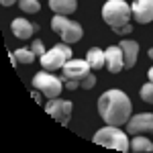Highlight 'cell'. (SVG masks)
I'll list each match as a JSON object with an SVG mask.
<instances>
[{"label": "cell", "instance_id": "cell-1", "mask_svg": "<svg viewBox=\"0 0 153 153\" xmlns=\"http://www.w3.org/2000/svg\"><path fill=\"white\" fill-rule=\"evenodd\" d=\"M133 112V106L131 100L125 92H120L117 88L112 90H106L104 94L98 98V114L102 117L106 125H112V127H123L127 125Z\"/></svg>", "mask_w": 153, "mask_h": 153}, {"label": "cell", "instance_id": "cell-2", "mask_svg": "<svg viewBox=\"0 0 153 153\" xmlns=\"http://www.w3.org/2000/svg\"><path fill=\"white\" fill-rule=\"evenodd\" d=\"M94 143L96 145H102L108 149H117V151H131V143L129 137L125 131H120V127H112V125H106L100 131H96L94 135Z\"/></svg>", "mask_w": 153, "mask_h": 153}, {"label": "cell", "instance_id": "cell-3", "mask_svg": "<svg viewBox=\"0 0 153 153\" xmlns=\"http://www.w3.org/2000/svg\"><path fill=\"white\" fill-rule=\"evenodd\" d=\"M90 63L86 59H68L65 65L61 68V82L65 90H76L82 86V80L90 74Z\"/></svg>", "mask_w": 153, "mask_h": 153}, {"label": "cell", "instance_id": "cell-4", "mask_svg": "<svg viewBox=\"0 0 153 153\" xmlns=\"http://www.w3.org/2000/svg\"><path fill=\"white\" fill-rule=\"evenodd\" d=\"M102 19L104 23L114 29V27H123V25H129L133 19V10L125 0H108L104 6H102Z\"/></svg>", "mask_w": 153, "mask_h": 153}, {"label": "cell", "instance_id": "cell-5", "mask_svg": "<svg viewBox=\"0 0 153 153\" xmlns=\"http://www.w3.org/2000/svg\"><path fill=\"white\" fill-rule=\"evenodd\" d=\"M51 29H53V33H57L61 37V41L63 43H78L84 35V29L80 23H76V21H70L65 14H55L53 19H51Z\"/></svg>", "mask_w": 153, "mask_h": 153}, {"label": "cell", "instance_id": "cell-6", "mask_svg": "<svg viewBox=\"0 0 153 153\" xmlns=\"http://www.w3.org/2000/svg\"><path fill=\"white\" fill-rule=\"evenodd\" d=\"M33 86H35V90H39L41 94H45L47 98H59L61 90H63L61 78H55V76H53L51 71H47V70L35 74Z\"/></svg>", "mask_w": 153, "mask_h": 153}, {"label": "cell", "instance_id": "cell-7", "mask_svg": "<svg viewBox=\"0 0 153 153\" xmlns=\"http://www.w3.org/2000/svg\"><path fill=\"white\" fill-rule=\"evenodd\" d=\"M68 59H74L70 45L68 43H59V45L49 49L47 53L41 57V65H43V70H47V71H55V70H61Z\"/></svg>", "mask_w": 153, "mask_h": 153}, {"label": "cell", "instance_id": "cell-8", "mask_svg": "<svg viewBox=\"0 0 153 153\" xmlns=\"http://www.w3.org/2000/svg\"><path fill=\"white\" fill-rule=\"evenodd\" d=\"M49 117H53L59 125H68L71 118V110H74V104L70 100H61V98H51L45 106Z\"/></svg>", "mask_w": 153, "mask_h": 153}, {"label": "cell", "instance_id": "cell-9", "mask_svg": "<svg viewBox=\"0 0 153 153\" xmlns=\"http://www.w3.org/2000/svg\"><path fill=\"white\" fill-rule=\"evenodd\" d=\"M151 131H153V112L135 114L127 123V133H131V135H141V133H151Z\"/></svg>", "mask_w": 153, "mask_h": 153}, {"label": "cell", "instance_id": "cell-10", "mask_svg": "<svg viewBox=\"0 0 153 153\" xmlns=\"http://www.w3.org/2000/svg\"><path fill=\"white\" fill-rule=\"evenodd\" d=\"M104 61H106V70L110 74H118L120 70H125L123 49L118 45H110L108 49H104Z\"/></svg>", "mask_w": 153, "mask_h": 153}, {"label": "cell", "instance_id": "cell-11", "mask_svg": "<svg viewBox=\"0 0 153 153\" xmlns=\"http://www.w3.org/2000/svg\"><path fill=\"white\" fill-rule=\"evenodd\" d=\"M133 19L139 25H147L153 21V0H135L133 6Z\"/></svg>", "mask_w": 153, "mask_h": 153}, {"label": "cell", "instance_id": "cell-12", "mask_svg": "<svg viewBox=\"0 0 153 153\" xmlns=\"http://www.w3.org/2000/svg\"><path fill=\"white\" fill-rule=\"evenodd\" d=\"M10 29H12V33H14L16 39H23L25 41V39H31L35 31H39V25L29 23L27 19H14L12 25H10Z\"/></svg>", "mask_w": 153, "mask_h": 153}, {"label": "cell", "instance_id": "cell-13", "mask_svg": "<svg viewBox=\"0 0 153 153\" xmlns=\"http://www.w3.org/2000/svg\"><path fill=\"white\" fill-rule=\"evenodd\" d=\"M118 47L123 49V57H125V70H131L137 61V55H139V43L133 41V39H125L120 41Z\"/></svg>", "mask_w": 153, "mask_h": 153}, {"label": "cell", "instance_id": "cell-14", "mask_svg": "<svg viewBox=\"0 0 153 153\" xmlns=\"http://www.w3.org/2000/svg\"><path fill=\"white\" fill-rule=\"evenodd\" d=\"M49 8L55 14H74L78 8V0H49Z\"/></svg>", "mask_w": 153, "mask_h": 153}, {"label": "cell", "instance_id": "cell-15", "mask_svg": "<svg viewBox=\"0 0 153 153\" xmlns=\"http://www.w3.org/2000/svg\"><path fill=\"white\" fill-rule=\"evenodd\" d=\"M86 61L90 63V68L92 70H102L104 68V51L98 47H92L90 51H88V55H86Z\"/></svg>", "mask_w": 153, "mask_h": 153}, {"label": "cell", "instance_id": "cell-16", "mask_svg": "<svg viewBox=\"0 0 153 153\" xmlns=\"http://www.w3.org/2000/svg\"><path fill=\"white\" fill-rule=\"evenodd\" d=\"M131 151H135V153H151L153 151V143L149 141L147 137L135 135V139L131 141Z\"/></svg>", "mask_w": 153, "mask_h": 153}, {"label": "cell", "instance_id": "cell-17", "mask_svg": "<svg viewBox=\"0 0 153 153\" xmlns=\"http://www.w3.org/2000/svg\"><path fill=\"white\" fill-rule=\"evenodd\" d=\"M14 55H16V59H19V63H25V65H29V63H33L37 59V55L33 53V49L29 47H21V49H16L14 51Z\"/></svg>", "mask_w": 153, "mask_h": 153}, {"label": "cell", "instance_id": "cell-18", "mask_svg": "<svg viewBox=\"0 0 153 153\" xmlns=\"http://www.w3.org/2000/svg\"><path fill=\"white\" fill-rule=\"evenodd\" d=\"M19 6H21V10L27 12V14H37V12L41 10L39 0H19Z\"/></svg>", "mask_w": 153, "mask_h": 153}, {"label": "cell", "instance_id": "cell-19", "mask_svg": "<svg viewBox=\"0 0 153 153\" xmlns=\"http://www.w3.org/2000/svg\"><path fill=\"white\" fill-rule=\"evenodd\" d=\"M139 94H141V98L147 102V104H153V82H151V80L141 88V92H139Z\"/></svg>", "mask_w": 153, "mask_h": 153}, {"label": "cell", "instance_id": "cell-20", "mask_svg": "<svg viewBox=\"0 0 153 153\" xmlns=\"http://www.w3.org/2000/svg\"><path fill=\"white\" fill-rule=\"evenodd\" d=\"M94 86H96V76L92 74V71H90V74H88V76H86V78L82 80V86H80V88H86V90H92Z\"/></svg>", "mask_w": 153, "mask_h": 153}, {"label": "cell", "instance_id": "cell-21", "mask_svg": "<svg viewBox=\"0 0 153 153\" xmlns=\"http://www.w3.org/2000/svg\"><path fill=\"white\" fill-rule=\"evenodd\" d=\"M31 49H33V53H35V55H37L39 59H41L43 55H45V53H47V51H45V47H43V43H41L39 39H35V41H33V45H31Z\"/></svg>", "mask_w": 153, "mask_h": 153}, {"label": "cell", "instance_id": "cell-22", "mask_svg": "<svg viewBox=\"0 0 153 153\" xmlns=\"http://www.w3.org/2000/svg\"><path fill=\"white\" fill-rule=\"evenodd\" d=\"M112 33H117V35H129V33H133V25H123V27H114L112 29Z\"/></svg>", "mask_w": 153, "mask_h": 153}, {"label": "cell", "instance_id": "cell-23", "mask_svg": "<svg viewBox=\"0 0 153 153\" xmlns=\"http://www.w3.org/2000/svg\"><path fill=\"white\" fill-rule=\"evenodd\" d=\"M14 2H19V0H0V4H2V6H12Z\"/></svg>", "mask_w": 153, "mask_h": 153}, {"label": "cell", "instance_id": "cell-24", "mask_svg": "<svg viewBox=\"0 0 153 153\" xmlns=\"http://www.w3.org/2000/svg\"><path fill=\"white\" fill-rule=\"evenodd\" d=\"M33 98H35L37 102H39V104H41V92H37V90H35V92H33Z\"/></svg>", "mask_w": 153, "mask_h": 153}, {"label": "cell", "instance_id": "cell-25", "mask_svg": "<svg viewBox=\"0 0 153 153\" xmlns=\"http://www.w3.org/2000/svg\"><path fill=\"white\" fill-rule=\"evenodd\" d=\"M149 80H151V82H153V68H151V70H149Z\"/></svg>", "mask_w": 153, "mask_h": 153}, {"label": "cell", "instance_id": "cell-26", "mask_svg": "<svg viewBox=\"0 0 153 153\" xmlns=\"http://www.w3.org/2000/svg\"><path fill=\"white\" fill-rule=\"evenodd\" d=\"M147 55H149V57H151V59H153V47H151V49H149V53H147Z\"/></svg>", "mask_w": 153, "mask_h": 153}]
</instances>
